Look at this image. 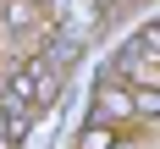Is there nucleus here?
I'll return each instance as SVG.
<instances>
[{"label":"nucleus","mask_w":160,"mask_h":149,"mask_svg":"<svg viewBox=\"0 0 160 149\" xmlns=\"http://www.w3.org/2000/svg\"><path fill=\"white\" fill-rule=\"evenodd\" d=\"M55 83H61V72H55L50 61L22 66V72L6 83V94H0V111L11 116V122H33V116H39L50 99H55Z\"/></svg>","instance_id":"obj_1"},{"label":"nucleus","mask_w":160,"mask_h":149,"mask_svg":"<svg viewBox=\"0 0 160 149\" xmlns=\"http://www.w3.org/2000/svg\"><path fill=\"white\" fill-rule=\"evenodd\" d=\"M0 22H6V33L28 39V33H39V22H44V6H39V0H6V6H0Z\"/></svg>","instance_id":"obj_2"}]
</instances>
